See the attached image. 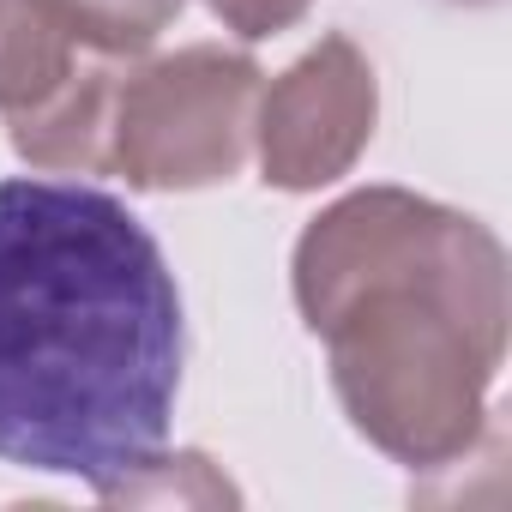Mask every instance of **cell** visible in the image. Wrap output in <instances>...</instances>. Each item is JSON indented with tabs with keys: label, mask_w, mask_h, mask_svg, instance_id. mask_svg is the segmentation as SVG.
<instances>
[{
	"label": "cell",
	"mask_w": 512,
	"mask_h": 512,
	"mask_svg": "<svg viewBox=\"0 0 512 512\" xmlns=\"http://www.w3.org/2000/svg\"><path fill=\"white\" fill-rule=\"evenodd\" d=\"M181 296L151 229L79 181H0V458L103 500L169 440Z\"/></svg>",
	"instance_id": "1"
},
{
	"label": "cell",
	"mask_w": 512,
	"mask_h": 512,
	"mask_svg": "<svg viewBox=\"0 0 512 512\" xmlns=\"http://www.w3.org/2000/svg\"><path fill=\"white\" fill-rule=\"evenodd\" d=\"M290 284L368 446L410 470L476 452L512 326L506 247L488 223L404 187H362L302 229Z\"/></svg>",
	"instance_id": "2"
},
{
	"label": "cell",
	"mask_w": 512,
	"mask_h": 512,
	"mask_svg": "<svg viewBox=\"0 0 512 512\" xmlns=\"http://www.w3.org/2000/svg\"><path fill=\"white\" fill-rule=\"evenodd\" d=\"M266 73L235 49L193 43L121 73L115 97V169L145 193H193L241 175L253 151Z\"/></svg>",
	"instance_id": "3"
},
{
	"label": "cell",
	"mask_w": 512,
	"mask_h": 512,
	"mask_svg": "<svg viewBox=\"0 0 512 512\" xmlns=\"http://www.w3.org/2000/svg\"><path fill=\"white\" fill-rule=\"evenodd\" d=\"M380 121L374 61L350 37H320L272 91H260L253 151L278 193H320L356 169Z\"/></svg>",
	"instance_id": "4"
},
{
	"label": "cell",
	"mask_w": 512,
	"mask_h": 512,
	"mask_svg": "<svg viewBox=\"0 0 512 512\" xmlns=\"http://www.w3.org/2000/svg\"><path fill=\"white\" fill-rule=\"evenodd\" d=\"M115 97H121V61L85 49L31 109L7 115L13 151L49 175H109L115 169Z\"/></svg>",
	"instance_id": "5"
},
{
	"label": "cell",
	"mask_w": 512,
	"mask_h": 512,
	"mask_svg": "<svg viewBox=\"0 0 512 512\" xmlns=\"http://www.w3.org/2000/svg\"><path fill=\"white\" fill-rule=\"evenodd\" d=\"M31 7L73 49L109 55V61H133L181 19L187 0H31Z\"/></svg>",
	"instance_id": "6"
},
{
	"label": "cell",
	"mask_w": 512,
	"mask_h": 512,
	"mask_svg": "<svg viewBox=\"0 0 512 512\" xmlns=\"http://www.w3.org/2000/svg\"><path fill=\"white\" fill-rule=\"evenodd\" d=\"M79 55L31 0H0V115L31 109Z\"/></svg>",
	"instance_id": "7"
},
{
	"label": "cell",
	"mask_w": 512,
	"mask_h": 512,
	"mask_svg": "<svg viewBox=\"0 0 512 512\" xmlns=\"http://www.w3.org/2000/svg\"><path fill=\"white\" fill-rule=\"evenodd\" d=\"M205 7L223 19V31H235L241 43H266V37H284L290 25L308 19L314 0H205Z\"/></svg>",
	"instance_id": "8"
},
{
	"label": "cell",
	"mask_w": 512,
	"mask_h": 512,
	"mask_svg": "<svg viewBox=\"0 0 512 512\" xmlns=\"http://www.w3.org/2000/svg\"><path fill=\"white\" fill-rule=\"evenodd\" d=\"M458 7H488V0H458Z\"/></svg>",
	"instance_id": "9"
}]
</instances>
